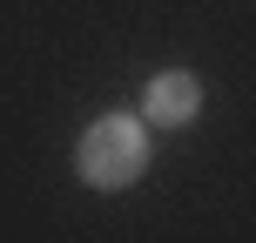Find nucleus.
<instances>
[{
    "label": "nucleus",
    "instance_id": "nucleus-1",
    "mask_svg": "<svg viewBox=\"0 0 256 243\" xmlns=\"http://www.w3.org/2000/svg\"><path fill=\"white\" fill-rule=\"evenodd\" d=\"M74 162H81V182H94V189H128V182L148 169V128L115 108V115L88 122Z\"/></svg>",
    "mask_w": 256,
    "mask_h": 243
},
{
    "label": "nucleus",
    "instance_id": "nucleus-2",
    "mask_svg": "<svg viewBox=\"0 0 256 243\" xmlns=\"http://www.w3.org/2000/svg\"><path fill=\"white\" fill-rule=\"evenodd\" d=\"M142 108H148V122H189L196 108H202V81L182 75V68H168V75H155L148 88H142Z\"/></svg>",
    "mask_w": 256,
    "mask_h": 243
}]
</instances>
